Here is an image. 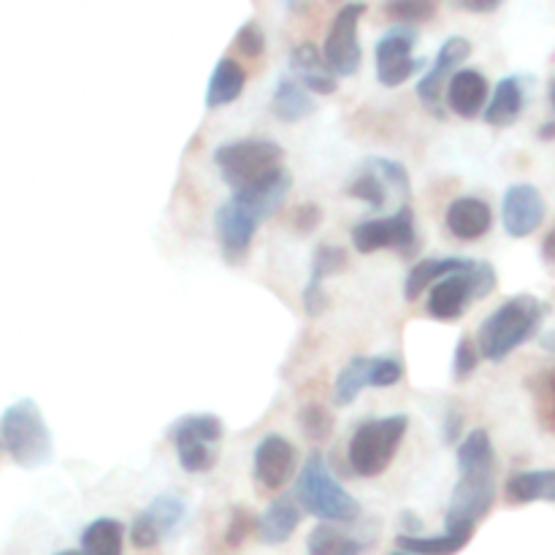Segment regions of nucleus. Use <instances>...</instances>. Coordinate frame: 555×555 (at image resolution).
Wrapping results in <instances>:
<instances>
[{
	"instance_id": "obj_21",
	"label": "nucleus",
	"mask_w": 555,
	"mask_h": 555,
	"mask_svg": "<svg viewBox=\"0 0 555 555\" xmlns=\"http://www.w3.org/2000/svg\"><path fill=\"white\" fill-rule=\"evenodd\" d=\"M488 98V79L480 70L464 68L453 76L448 87V106L464 119H475L482 112Z\"/></svg>"
},
{
	"instance_id": "obj_38",
	"label": "nucleus",
	"mask_w": 555,
	"mask_h": 555,
	"mask_svg": "<svg viewBox=\"0 0 555 555\" xmlns=\"http://www.w3.org/2000/svg\"><path fill=\"white\" fill-rule=\"evenodd\" d=\"M477 369V347L472 345L469 336H461L459 347H455L453 356V377L466 379Z\"/></svg>"
},
{
	"instance_id": "obj_26",
	"label": "nucleus",
	"mask_w": 555,
	"mask_h": 555,
	"mask_svg": "<svg viewBox=\"0 0 555 555\" xmlns=\"http://www.w3.org/2000/svg\"><path fill=\"white\" fill-rule=\"evenodd\" d=\"M244 81H247V76H244L242 65L233 57H222L215 65V70H211L209 90H206V106L220 108L233 103L244 92Z\"/></svg>"
},
{
	"instance_id": "obj_25",
	"label": "nucleus",
	"mask_w": 555,
	"mask_h": 555,
	"mask_svg": "<svg viewBox=\"0 0 555 555\" xmlns=\"http://www.w3.org/2000/svg\"><path fill=\"white\" fill-rule=\"evenodd\" d=\"M504 493L513 504L555 502V469L542 472H518L507 480Z\"/></svg>"
},
{
	"instance_id": "obj_44",
	"label": "nucleus",
	"mask_w": 555,
	"mask_h": 555,
	"mask_svg": "<svg viewBox=\"0 0 555 555\" xmlns=\"http://www.w3.org/2000/svg\"><path fill=\"white\" fill-rule=\"evenodd\" d=\"M537 135H540L542 141H553V139H555V122H547V125H542V128H540V133H537Z\"/></svg>"
},
{
	"instance_id": "obj_18",
	"label": "nucleus",
	"mask_w": 555,
	"mask_h": 555,
	"mask_svg": "<svg viewBox=\"0 0 555 555\" xmlns=\"http://www.w3.org/2000/svg\"><path fill=\"white\" fill-rule=\"evenodd\" d=\"M444 222H448V231L453 233L461 242H475V238H482L488 231H491V206L480 198H472V195H464V198H455L453 204L448 206V215H444Z\"/></svg>"
},
{
	"instance_id": "obj_5",
	"label": "nucleus",
	"mask_w": 555,
	"mask_h": 555,
	"mask_svg": "<svg viewBox=\"0 0 555 555\" xmlns=\"http://www.w3.org/2000/svg\"><path fill=\"white\" fill-rule=\"evenodd\" d=\"M285 150L269 139H244L222 144L215 152V166L220 168V177L233 193L255 188L282 171Z\"/></svg>"
},
{
	"instance_id": "obj_23",
	"label": "nucleus",
	"mask_w": 555,
	"mask_h": 555,
	"mask_svg": "<svg viewBox=\"0 0 555 555\" xmlns=\"http://www.w3.org/2000/svg\"><path fill=\"white\" fill-rule=\"evenodd\" d=\"M526 103V87L520 76H504L502 81L493 90L491 103L486 108V122L493 128H509V125L518 122V117L524 114Z\"/></svg>"
},
{
	"instance_id": "obj_1",
	"label": "nucleus",
	"mask_w": 555,
	"mask_h": 555,
	"mask_svg": "<svg viewBox=\"0 0 555 555\" xmlns=\"http://www.w3.org/2000/svg\"><path fill=\"white\" fill-rule=\"evenodd\" d=\"M459 482L453 488L448 515H444V534L472 540L477 524L491 513L496 499V453L488 431H472L459 444Z\"/></svg>"
},
{
	"instance_id": "obj_29",
	"label": "nucleus",
	"mask_w": 555,
	"mask_h": 555,
	"mask_svg": "<svg viewBox=\"0 0 555 555\" xmlns=\"http://www.w3.org/2000/svg\"><path fill=\"white\" fill-rule=\"evenodd\" d=\"M125 526L114 518H98L81 531V551L87 555H122Z\"/></svg>"
},
{
	"instance_id": "obj_11",
	"label": "nucleus",
	"mask_w": 555,
	"mask_h": 555,
	"mask_svg": "<svg viewBox=\"0 0 555 555\" xmlns=\"http://www.w3.org/2000/svg\"><path fill=\"white\" fill-rule=\"evenodd\" d=\"M184 515H188V504L182 496H173V493L155 496L130 524V542L141 551L157 547L182 526Z\"/></svg>"
},
{
	"instance_id": "obj_47",
	"label": "nucleus",
	"mask_w": 555,
	"mask_h": 555,
	"mask_svg": "<svg viewBox=\"0 0 555 555\" xmlns=\"http://www.w3.org/2000/svg\"><path fill=\"white\" fill-rule=\"evenodd\" d=\"M551 101H553V108H555V85H553V92H551Z\"/></svg>"
},
{
	"instance_id": "obj_16",
	"label": "nucleus",
	"mask_w": 555,
	"mask_h": 555,
	"mask_svg": "<svg viewBox=\"0 0 555 555\" xmlns=\"http://www.w3.org/2000/svg\"><path fill=\"white\" fill-rule=\"evenodd\" d=\"M469 301H475V282H472V258L455 274L444 276L431 287L428 314L437 320H459L466 312Z\"/></svg>"
},
{
	"instance_id": "obj_33",
	"label": "nucleus",
	"mask_w": 555,
	"mask_h": 555,
	"mask_svg": "<svg viewBox=\"0 0 555 555\" xmlns=\"http://www.w3.org/2000/svg\"><path fill=\"white\" fill-rule=\"evenodd\" d=\"M366 168H372L374 173L383 177V182L388 184L390 193H396L399 198L410 195V173L401 166L399 160H388V157H369Z\"/></svg>"
},
{
	"instance_id": "obj_13",
	"label": "nucleus",
	"mask_w": 555,
	"mask_h": 555,
	"mask_svg": "<svg viewBox=\"0 0 555 555\" xmlns=\"http://www.w3.org/2000/svg\"><path fill=\"white\" fill-rule=\"evenodd\" d=\"M258 225H260L258 217H255L247 206L238 204L236 198L225 201V204L217 209L215 231L228 263H242V260L247 258L249 244H253V236L255 231H258Z\"/></svg>"
},
{
	"instance_id": "obj_9",
	"label": "nucleus",
	"mask_w": 555,
	"mask_h": 555,
	"mask_svg": "<svg viewBox=\"0 0 555 555\" xmlns=\"http://www.w3.org/2000/svg\"><path fill=\"white\" fill-rule=\"evenodd\" d=\"M363 11H366L363 3H347L331 22V30L323 43V57L334 76H356L361 68L363 52L358 43V22H361Z\"/></svg>"
},
{
	"instance_id": "obj_15",
	"label": "nucleus",
	"mask_w": 555,
	"mask_h": 555,
	"mask_svg": "<svg viewBox=\"0 0 555 555\" xmlns=\"http://www.w3.org/2000/svg\"><path fill=\"white\" fill-rule=\"evenodd\" d=\"M298 453L280 434H266L255 448V480L266 491H280L296 475Z\"/></svg>"
},
{
	"instance_id": "obj_45",
	"label": "nucleus",
	"mask_w": 555,
	"mask_h": 555,
	"mask_svg": "<svg viewBox=\"0 0 555 555\" xmlns=\"http://www.w3.org/2000/svg\"><path fill=\"white\" fill-rule=\"evenodd\" d=\"M542 347H545V350L555 352V331H551V334L542 336Z\"/></svg>"
},
{
	"instance_id": "obj_39",
	"label": "nucleus",
	"mask_w": 555,
	"mask_h": 555,
	"mask_svg": "<svg viewBox=\"0 0 555 555\" xmlns=\"http://www.w3.org/2000/svg\"><path fill=\"white\" fill-rule=\"evenodd\" d=\"M320 220H323V211L318 204H304L293 211V228L298 233H312L320 225Z\"/></svg>"
},
{
	"instance_id": "obj_37",
	"label": "nucleus",
	"mask_w": 555,
	"mask_h": 555,
	"mask_svg": "<svg viewBox=\"0 0 555 555\" xmlns=\"http://www.w3.org/2000/svg\"><path fill=\"white\" fill-rule=\"evenodd\" d=\"M236 47H238V52L247 54V57H258V54H263L266 36H263V30H260L258 22L249 20L247 25L236 33Z\"/></svg>"
},
{
	"instance_id": "obj_27",
	"label": "nucleus",
	"mask_w": 555,
	"mask_h": 555,
	"mask_svg": "<svg viewBox=\"0 0 555 555\" xmlns=\"http://www.w3.org/2000/svg\"><path fill=\"white\" fill-rule=\"evenodd\" d=\"M466 260L469 258H428V260H421V263H415L412 266L410 274H406L404 298L406 301H415V298H421V293L426 291V287H434L437 282H442L444 276H450V274H455V271L464 269Z\"/></svg>"
},
{
	"instance_id": "obj_41",
	"label": "nucleus",
	"mask_w": 555,
	"mask_h": 555,
	"mask_svg": "<svg viewBox=\"0 0 555 555\" xmlns=\"http://www.w3.org/2000/svg\"><path fill=\"white\" fill-rule=\"evenodd\" d=\"M401 526H404V531H406L404 537H421V531H423V520L417 518V515H410V513L401 515Z\"/></svg>"
},
{
	"instance_id": "obj_30",
	"label": "nucleus",
	"mask_w": 555,
	"mask_h": 555,
	"mask_svg": "<svg viewBox=\"0 0 555 555\" xmlns=\"http://www.w3.org/2000/svg\"><path fill=\"white\" fill-rule=\"evenodd\" d=\"M307 551L309 555H361L366 551V545L352 540V537L341 534V531H336L334 526L320 524L314 526L312 534H309Z\"/></svg>"
},
{
	"instance_id": "obj_4",
	"label": "nucleus",
	"mask_w": 555,
	"mask_h": 555,
	"mask_svg": "<svg viewBox=\"0 0 555 555\" xmlns=\"http://www.w3.org/2000/svg\"><path fill=\"white\" fill-rule=\"evenodd\" d=\"M296 502L301 504L304 513L325 524H356L361 518V504L339 486L320 453L309 455L304 461V469L298 472Z\"/></svg>"
},
{
	"instance_id": "obj_14",
	"label": "nucleus",
	"mask_w": 555,
	"mask_h": 555,
	"mask_svg": "<svg viewBox=\"0 0 555 555\" xmlns=\"http://www.w3.org/2000/svg\"><path fill=\"white\" fill-rule=\"evenodd\" d=\"M545 198L534 184H513L502 201V225L509 236L526 238L545 220Z\"/></svg>"
},
{
	"instance_id": "obj_7",
	"label": "nucleus",
	"mask_w": 555,
	"mask_h": 555,
	"mask_svg": "<svg viewBox=\"0 0 555 555\" xmlns=\"http://www.w3.org/2000/svg\"><path fill=\"white\" fill-rule=\"evenodd\" d=\"M222 434L225 428L215 415H184L168 428V439L177 448L179 466L190 475H206L215 469Z\"/></svg>"
},
{
	"instance_id": "obj_34",
	"label": "nucleus",
	"mask_w": 555,
	"mask_h": 555,
	"mask_svg": "<svg viewBox=\"0 0 555 555\" xmlns=\"http://www.w3.org/2000/svg\"><path fill=\"white\" fill-rule=\"evenodd\" d=\"M385 14L396 20V25H417L437 14V3H423V0H404V3H385Z\"/></svg>"
},
{
	"instance_id": "obj_40",
	"label": "nucleus",
	"mask_w": 555,
	"mask_h": 555,
	"mask_svg": "<svg viewBox=\"0 0 555 555\" xmlns=\"http://www.w3.org/2000/svg\"><path fill=\"white\" fill-rule=\"evenodd\" d=\"M461 423H464V417H461V412L450 410V412H448V421H444V442L455 444V439L461 437Z\"/></svg>"
},
{
	"instance_id": "obj_46",
	"label": "nucleus",
	"mask_w": 555,
	"mask_h": 555,
	"mask_svg": "<svg viewBox=\"0 0 555 555\" xmlns=\"http://www.w3.org/2000/svg\"><path fill=\"white\" fill-rule=\"evenodd\" d=\"M54 555H87L85 551H60V553H54Z\"/></svg>"
},
{
	"instance_id": "obj_6",
	"label": "nucleus",
	"mask_w": 555,
	"mask_h": 555,
	"mask_svg": "<svg viewBox=\"0 0 555 555\" xmlns=\"http://www.w3.org/2000/svg\"><path fill=\"white\" fill-rule=\"evenodd\" d=\"M406 428H410V417L406 415H390L361 423L352 434L350 450H347L352 472L361 477L383 475L393 464L396 450H399Z\"/></svg>"
},
{
	"instance_id": "obj_28",
	"label": "nucleus",
	"mask_w": 555,
	"mask_h": 555,
	"mask_svg": "<svg viewBox=\"0 0 555 555\" xmlns=\"http://www.w3.org/2000/svg\"><path fill=\"white\" fill-rule=\"evenodd\" d=\"M363 388H374V356H358L341 369L334 385V401L339 406L352 404Z\"/></svg>"
},
{
	"instance_id": "obj_43",
	"label": "nucleus",
	"mask_w": 555,
	"mask_h": 555,
	"mask_svg": "<svg viewBox=\"0 0 555 555\" xmlns=\"http://www.w3.org/2000/svg\"><path fill=\"white\" fill-rule=\"evenodd\" d=\"M542 258H545L547 263H555V225L545 236V242H542Z\"/></svg>"
},
{
	"instance_id": "obj_3",
	"label": "nucleus",
	"mask_w": 555,
	"mask_h": 555,
	"mask_svg": "<svg viewBox=\"0 0 555 555\" xmlns=\"http://www.w3.org/2000/svg\"><path fill=\"white\" fill-rule=\"evenodd\" d=\"M0 442L5 455L22 469H41L52 464L54 442L41 406L33 399H20L0 417Z\"/></svg>"
},
{
	"instance_id": "obj_2",
	"label": "nucleus",
	"mask_w": 555,
	"mask_h": 555,
	"mask_svg": "<svg viewBox=\"0 0 555 555\" xmlns=\"http://www.w3.org/2000/svg\"><path fill=\"white\" fill-rule=\"evenodd\" d=\"M542 314H545V307L537 296H529V293L513 296L486 318L477 336V350L491 363H502L537 334Z\"/></svg>"
},
{
	"instance_id": "obj_31",
	"label": "nucleus",
	"mask_w": 555,
	"mask_h": 555,
	"mask_svg": "<svg viewBox=\"0 0 555 555\" xmlns=\"http://www.w3.org/2000/svg\"><path fill=\"white\" fill-rule=\"evenodd\" d=\"M396 542H399L401 553H412V555H455L469 545V540H464V537H453V534H442V537L401 534Z\"/></svg>"
},
{
	"instance_id": "obj_35",
	"label": "nucleus",
	"mask_w": 555,
	"mask_h": 555,
	"mask_svg": "<svg viewBox=\"0 0 555 555\" xmlns=\"http://www.w3.org/2000/svg\"><path fill=\"white\" fill-rule=\"evenodd\" d=\"M301 426L314 442H323V439L331 437L334 431V417L323 410V406L312 404V406H304L301 410Z\"/></svg>"
},
{
	"instance_id": "obj_12",
	"label": "nucleus",
	"mask_w": 555,
	"mask_h": 555,
	"mask_svg": "<svg viewBox=\"0 0 555 555\" xmlns=\"http://www.w3.org/2000/svg\"><path fill=\"white\" fill-rule=\"evenodd\" d=\"M469 54H472V43L466 41V38L461 36L448 38V41L442 43V49H439L434 65L428 68V74L423 76L421 85H417V95H421V101L426 103L428 112L437 114V117H442V92L448 90L453 76L459 74V65L464 63Z\"/></svg>"
},
{
	"instance_id": "obj_20",
	"label": "nucleus",
	"mask_w": 555,
	"mask_h": 555,
	"mask_svg": "<svg viewBox=\"0 0 555 555\" xmlns=\"http://www.w3.org/2000/svg\"><path fill=\"white\" fill-rule=\"evenodd\" d=\"M301 524V509L291 496H280L266 507V513L258 518L255 534L263 545H282L293 537V531Z\"/></svg>"
},
{
	"instance_id": "obj_36",
	"label": "nucleus",
	"mask_w": 555,
	"mask_h": 555,
	"mask_svg": "<svg viewBox=\"0 0 555 555\" xmlns=\"http://www.w3.org/2000/svg\"><path fill=\"white\" fill-rule=\"evenodd\" d=\"M255 526H258V518H253V515H249V509L236 507L231 513V524H228L225 542L231 547H238L244 540H247L249 531H255Z\"/></svg>"
},
{
	"instance_id": "obj_10",
	"label": "nucleus",
	"mask_w": 555,
	"mask_h": 555,
	"mask_svg": "<svg viewBox=\"0 0 555 555\" xmlns=\"http://www.w3.org/2000/svg\"><path fill=\"white\" fill-rule=\"evenodd\" d=\"M417 41L415 27L393 25L377 41V79L385 87H399L412 79V74L426 65V60L412 57V47Z\"/></svg>"
},
{
	"instance_id": "obj_8",
	"label": "nucleus",
	"mask_w": 555,
	"mask_h": 555,
	"mask_svg": "<svg viewBox=\"0 0 555 555\" xmlns=\"http://www.w3.org/2000/svg\"><path fill=\"white\" fill-rule=\"evenodd\" d=\"M352 244L361 255L379 253V249H396L404 258H412L421 247L415 231V215L412 206H401L393 217H377V220H363L352 228Z\"/></svg>"
},
{
	"instance_id": "obj_19",
	"label": "nucleus",
	"mask_w": 555,
	"mask_h": 555,
	"mask_svg": "<svg viewBox=\"0 0 555 555\" xmlns=\"http://www.w3.org/2000/svg\"><path fill=\"white\" fill-rule=\"evenodd\" d=\"M291 70L296 81H301L309 92H318V95H334L336 92V76L331 74L323 52L314 43H298L293 49Z\"/></svg>"
},
{
	"instance_id": "obj_24",
	"label": "nucleus",
	"mask_w": 555,
	"mask_h": 555,
	"mask_svg": "<svg viewBox=\"0 0 555 555\" xmlns=\"http://www.w3.org/2000/svg\"><path fill=\"white\" fill-rule=\"evenodd\" d=\"M271 112L282 122H301V119L312 117L318 112V103H314L312 92L301 81L285 76V79L276 81L274 98H271Z\"/></svg>"
},
{
	"instance_id": "obj_48",
	"label": "nucleus",
	"mask_w": 555,
	"mask_h": 555,
	"mask_svg": "<svg viewBox=\"0 0 555 555\" xmlns=\"http://www.w3.org/2000/svg\"><path fill=\"white\" fill-rule=\"evenodd\" d=\"M393 555H412V553H401V551H399V553H393Z\"/></svg>"
},
{
	"instance_id": "obj_42",
	"label": "nucleus",
	"mask_w": 555,
	"mask_h": 555,
	"mask_svg": "<svg viewBox=\"0 0 555 555\" xmlns=\"http://www.w3.org/2000/svg\"><path fill=\"white\" fill-rule=\"evenodd\" d=\"M453 5H459V9L464 11H472V14H488V11H496L502 3L493 0V3H453Z\"/></svg>"
},
{
	"instance_id": "obj_32",
	"label": "nucleus",
	"mask_w": 555,
	"mask_h": 555,
	"mask_svg": "<svg viewBox=\"0 0 555 555\" xmlns=\"http://www.w3.org/2000/svg\"><path fill=\"white\" fill-rule=\"evenodd\" d=\"M347 195L363 201V204H369L372 209H383L385 201H388V184L383 182L379 173H374L372 168H366V171L358 173V177L352 179L350 188H347Z\"/></svg>"
},
{
	"instance_id": "obj_22",
	"label": "nucleus",
	"mask_w": 555,
	"mask_h": 555,
	"mask_svg": "<svg viewBox=\"0 0 555 555\" xmlns=\"http://www.w3.org/2000/svg\"><path fill=\"white\" fill-rule=\"evenodd\" d=\"M291 184H293L291 173L282 168V171H276L274 177H269L266 182L255 184V188H249V190H242V193H233V198H236L238 204L247 206V209L253 211L260 222H263V220H269V217L274 215L282 204H285L287 193H291Z\"/></svg>"
},
{
	"instance_id": "obj_17",
	"label": "nucleus",
	"mask_w": 555,
	"mask_h": 555,
	"mask_svg": "<svg viewBox=\"0 0 555 555\" xmlns=\"http://www.w3.org/2000/svg\"><path fill=\"white\" fill-rule=\"evenodd\" d=\"M347 266V253L334 244H320L314 249L312 258V276H309L307 287H304V309H307L309 318H320V314L328 309V296L323 291V282L331 274L341 271Z\"/></svg>"
}]
</instances>
